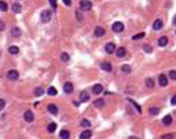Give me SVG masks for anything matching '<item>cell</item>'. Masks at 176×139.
Here are the masks:
<instances>
[{"label": "cell", "instance_id": "cell-9", "mask_svg": "<svg viewBox=\"0 0 176 139\" xmlns=\"http://www.w3.org/2000/svg\"><path fill=\"white\" fill-rule=\"evenodd\" d=\"M94 34L96 35V37H103L106 34V30L103 28V27H95V30H94Z\"/></svg>", "mask_w": 176, "mask_h": 139}, {"label": "cell", "instance_id": "cell-3", "mask_svg": "<svg viewBox=\"0 0 176 139\" xmlns=\"http://www.w3.org/2000/svg\"><path fill=\"white\" fill-rule=\"evenodd\" d=\"M123 28H125V26H123V23H121V22H117V23L113 25V31L114 33H122Z\"/></svg>", "mask_w": 176, "mask_h": 139}, {"label": "cell", "instance_id": "cell-30", "mask_svg": "<svg viewBox=\"0 0 176 139\" xmlns=\"http://www.w3.org/2000/svg\"><path fill=\"white\" fill-rule=\"evenodd\" d=\"M145 84H146L148 88H153V85H155V84H153V80H152V78H146Z\"/></svg>", "mask_w": 176, "mask_h": 139}, {"label": "cell", "instance_id": "cell-20", "mask_svg": "<svg viewBox=\"0 0 176 139\" xmlns=\"http://www.w3.org/2000/svg\"><path fill=\"white\" fill-rule=\"evenodd\" d=\"M96 108H102V107H104V99H98L96 101H95L94 104Z\"/></svg>", "mask_w": 176, "mask_h": 139}, {"label": "cell", "instance_id": "cell-28", "mask_svg": "<svg viewBox=\"0 0 176 139\" xmlns=\"http://www.w3.org/2000/svg\"><path fill=\"white\" fill-rule=\"evenodd\" d=\"M7 3L6 2H0V10H2V12H4V11H7Z\"/></svg>", "mask_w": 176, "mask_h": 139}, {"label": "cell", "instance_id": "cell-12", "mask_svg": "<svg viewBox=\"0 0 176 139\" xmlns=\"http://www.w3.org/2000/svg\"><path fill=\"white\" fill-rule=\"evenodd\" d=\"M47 111H49L50 113H53V115H56L58 112V108H57L56 104H49V105H47Z\"/></svg>", "mask_w": 176, "mask_h": 139}, {"label": "cell", "instance_id": "cell-24", "mask_svg": "<svg viewBox=\"0 0 176 139\" xmlns=\"http://www.w3.org/2000/svg\"><path fill=\"white\" fill-rule=\"evenodd\" d=\"M56 128H57V124H56V123H50V124L47 126V131H49V132H54Z\"/></svg>", "mask_w": 176, "mask_h": 139}, {"label": "cell", "instance_id": "cell-7", "mask_svg": "<svg viewBox=\"0 0 176 139\" xmlns=\"http://www.w3.org/2000/svg\"><path fill=\"white\" fill-rule=\"evenodd\" d=\"M104 50H106V53H107V54H113V53L115 51V45H114L113 42L107 43V45H106V47H104Z\"/></svg>", "mask_w": 176, "mask_h": 139}, {"label": "cell", "instance_id": "cell-26", "mask_svg": "<svg viewBox=\"0 0 176 139\" xmlns=\"http://www.w3.org/2000/svg\"><path fill=\"white\" fill-rule=\"evenodd\" d=\"M160 112V110H158V108L157 107H153V108H150V110H149V113L150 115H153V116H156V115Z\"/></svg>", "mask_w": 176, "mask_h": 139}, {"label": "cell", "instance_id": "cell-16", "mask_svg": "<svg viewBox=\"0 0 176 139\" xmlns=\"http://www.w3.org/2000/svg\"><path fill=\"white\" fill-rule=\"evenodd\" d=\"M117 56H118L119 58H123V57L126 56V49H125V47H118V49H117Z\"/></svg>", "mask_w": 176, "mask_h": 139}, {"label": "cell", "instance_id": "cell-38", "mask_svg": "<svg viewBox=\"0 0 176 139\" xmlns=\"http://www.w3.org/2000/svg\"><path fill=\"white\" fill-rule=\"evenodd\" d=\"M49 3L52 4L53 8H56V4H57V0H49Z\"/></svg>", "mask_w": 176, "mask_h": 139}, {"label": "cell", "instance_id": "cell-37", "mask_svg": "<svg viewBox=\"0 0 176 139\" xmlns=\"http://www.w3.org/2000/svg\"><path fill=\"white\" fill-rule=\"evenodd\" d=\"M144 50L148 51V53H150V51H152V47H150V46H148V45H145V46H144Z\"/></svg>", "mask_w": 176, "mask_h": 139}, {"label": "cell", "instance_id": "cell-29", "mask_svg": "<svg viewBox=\"0 0 176 139\" xmlns=\"http://www.w3.org/2000/svg\"><path fill=\"white\" fill-rule=\"evenodd\" d=\"M12 35H14V37H19V35H20V30H19L18 27H14V28H12Z\"/></svg>", "mask_w": 176, "mask_h": 139}, {"label": "cell", "instance_id": "cell-21", "mask_svg": "<svg viewBox=\"0 0 176 139\" xmlns=\"http://www.w3.org/2000/svg\"><path fill=\"white\" fill-rule=\"evenodd\" d=\"M167 43H168V38H167V37H161V38L158 39V45L161 46V47L167 46Z\"/></svg>", "mask_w": 176, "mask_h": 139}, {"label": "cell", "instance_id": "cell-36", "mask_svg": "<svg viewBox=\"0 0 176 139\" xmlns=\"http://www.w3.org/2000/svg\"><path fill=\"white\" fill-rule=\"evenodd\" d=\"M4 107H6V101L2 99V100H0V110H4Z\"/></svg>", "mask_w": 176, "mask_h": 139}, {"label": "cell", "instance_id": "cell-40", "mask_svg": "<svg viewBox=\"0 0 176 139\" xmlns=\"http://www.w3.org/2000/svg\"><path fill=\"white\" fill-rule=\"evenodd\" d=\"M62 2H64V4H65V5H68V7L72 4V2H70V0H62Z\"/></svg>", "mask_w": 176, "mask_h": 139}, {"label": "cell", "instance_id": "cell-8", "mask_svg": "<svg viewBox=\"0 0 176 139\" xmlns=\"http://www.w3.org/2000/svg\"><path fill=\"white\" fill-rule=\"evenodd\" d=\"M23 118H25V120H26V122H29V123H30V122H33V120H34V113L31 112V111H26V112H25V115H23Z\"/></svg>", "mask_w": 176, "mask_h": 139}, {"label": "cell", "instance_id": "cell-42", "mask_svg": "<svg viewBox=\"0 0 176 139\" xmlns=\"http://www.w3.org/2000/svg\"><path fill=\"white\" fill-rule=\"evenodd\" d=\"M172 23H173V25L176 26V15H175V16H173V20H172Z\"/></svg>", "mask_w": 176, "mask_h": 139}, {"label": "cell", "instance_id": "cell-19", "mask_svg": "<svg viewBox=\"0 0 176 139\" xmlns=\"http://www.w3.org/2000/svg\"><path fill=\"white\" fill-rule=\"evenodd\" d=\"M22 10V5L18 3V2H15L14 4H12V12H15V14H18L19 11Z\"/></svg>", "mask_w": 176, "mask_h": 139}, {"label": "cell", "instance_id": "cell-6", "mask_svg": "<svg viewBox=\"0 0 176 139\" xmlns=\"http://www.w3.org/2000/svg\"><path fill=\"white\" fill-rule=\"evenodd\" d=\"M64 92H65V93H72V92H73V84L69 82V81L64 84Z\"/></svg>", "mask_w": 176, "mask_h": 139}, {"label": "cell", "instance_id": "cell-13", "mask_svg": "<svg viewBox=\"0 0 176 139\" xmlns=\"http://www.w3.org/2000/svg\"><path fill=\"white\" fill-rule=\"evenodd\" d=\"M92 136V132L90 130H87V131H83L81 134H80V139H90Z\"/></svg>", "mask_w": 176, "mask_h": 139}, {"label": "cell", "instance_id": "cell-18", "mask_svg": "<svg viewBox=\"0 0 176 139\" xmlns=\"http://www.w3.org/2000/svg\"><path fill=\"white\" fill-rule=\"evenodd\" d=\"M160 28H163V20L157 19V20H155V23H153V30H160Z\"/></svg>", "mask_w": 176, "mask_h": 139}, {"label": "cell", "instance_id": "cell-25", "mask_svg": "<svg viewBox=\"0 0 176 139\" xmlns=\"http://www.w3.org/2000/svg\"><path fill=\"white\" fill-rule=\"evenodd\" d=\"M60 138H62V139H68L69 138V132L67 130H62L61 132H60Z\"/></svg>", "mask_w": 176, "mask_h": 139}, {"label": "cell", "instance_id": "cell-34", "mask_svg": "<svg viewBox=\"0 0 176 139\" xmlns=\"http://www.w3.org/2000/svg\"><path fill=\"white\" fill-rule=\"evenodd\" d=\"M81 126H83V127H90V126H91V123L88 122L87 119H83V120H81Z\"/></svg>", "mask_w": 176, "mask_h": 139}, {"label": "cell", "instance_id": "cell-35", "mask_svg": "<svg viewBox=\"0 0 176 139\" xmlns=\"http://www.w3.org/2000/svg\"><path fill=\"white\" fill-rule=\"evenodd\" d=\"M169 77L172 80H176V70H169Z\"/></svg>", "mask_w": 176, "mask_h": 139}, {"label": "cell", "instance_id": "cell-32", "mask_svg": "<svg viewBox=\"0 0 176 139\" xmlns=\"http://www.w3.org/2000/svg\"><path fill=\"white\" fill-rule=\"evenodd\" d=\"M131 70V68L129 66V65H122V72H125V73H129Z\"/></svg>", "mask_w": 176, "mask_h": 139}, {"label": "cell", "instance_id": "cell-27", "mask_svg": "<svg viewBox=\"0 0 176 139\" xmlns=\"http://www.w3.org/2000/svg\"><path fill=\"white\" fill-rule=\"evenodd\" d=\"M61 61H64V62H68V61H69V54H68V53H62V54H61Z\"/></svg>", "mask_w": 176, "mask_h": 139}, {"label": "cell", "instance_id": "cell-2", "mask_svg": "<svg viewBox=\"0 0 176 139\" xmlns=\"http://www.w3.org/2000/svg\"><path fill=\"white\" fill-rule=\"evenodd\" d=\"M80 8L83 11H90L92 8V3L90 0H81V2H80Z\"/></svg>", "mask_w": 176, "mask_h": 139}, {"label": "cell", "instance_id": "cell-33", "mask_svg": "<svg viewBox=\"0 0 176 139\" xmlns=\"http://www.w3.org/2000/svg\"><path fill=\"white\" fill-rule=\"evenodd\" d=\"M129 101H130V103H131V104H133V105L135 107V108H137V111H138V112H141V107H140V105H138L137 103H135V101H134V100H131V99H129Z\"/></svg>", "mask_w": 176, "mask_h": 139}, {"label": "cell", "instance_id": "cell-31", "mask_svg": "<svg viewBox=\"0 0 176 139\" xmlns=\"http://www.w3.org/2000/svg\"><path fill=\"white\" fill-rule=\"evenodd\" d=\"M144 37H145V33H140V34H137V35H134V37H133V41L141 39V38H144Z\"/></svg>", "mask_w": 176, "mask_h": 139}, {"label": "cell", "instance_id": "cell-10", "mask_svg": "<svg viewBox=\"0 0 176 139\" xmlns=\"http://www.w3.org/2000/svg\"><path fill=\"white\" fill-rule=\"evenodd\" d=\"M100 66H102L103 70H106V72H111V70H113V65H111L110 62H102Z\"/></svg>", "mask_w": 176, "mask_h": 139}, {"label": "cell", "instance_id": "cell-39", "mask_svg": "<svg viewBox=\"0 0 176 139\" xmlns=\"http://www.w3.org/2000/svg\"><path fill=\"white\" fill-rule=\"evenodd\" d=\"M171 104H172V105H176V95L172 96V99H171Z\"/></svg>", "mask_w": 176, "mask_h": 139}, {"label": "cell", "instance_id": "cell-17", "mask_svg": "<svg viewBox=\"0 0 176 139\" xmlns=\"http://www.w3.org/2000/svg\"><path fill=\"white\" fill-rule=\"evenodd\" d=\"M171 123H172V116L171 115H167V116L163 118V124L164 126H169Z\"/></svg>", "mask_w": 176, "mask_h": 139}, {"label": "cell", "instance_id": "cell-14", "mask_svg": "<svg viewBox=\"0 0 176 139\" xmlns=\"http://www.w3.org/2000/svg\"><path fill=\"white\" fill-rule=\"evenodd\" d=\"M88 100H90V96H88V93L85 90H81L80 92V101H88Z\"/></svg>", "mask_w": 176, "mask_h": 139}, {"label": "cell", "instance_id": "cell-15", "mask_svg": "<svg viewBox=\"0 0 176 139\" xmlns=\"http://www.w3.org/2000/svg\"><path fill=\"white\" fill-rule=\"evenodd\" d=\"M8 53L12 54V56H16V54H19V47H18V46H10V47H8Z\"/></svg>", "mask_w": 176, "mask_h": 139}, {"label": "cell", "instance_id": "cell-1", "mask_svg": "<svg viewBox=\"0 0 176 139\" xmlns=\"http://www.w3.org/2000/svg\"><path fill=\"white\" fill-rule=\"evenodd\" d=\"M50 19H52V11L45 10V11L41 12V22L42 23H49Z\"/></svg>", "mask_w": 176, "mask_h": 139}, {"label": "cell", "instance_id": "cell-23", "mask_svg": "<svg viewBox=\"0 0 176 139\" xmlns=\"http://www.w3.org/2000/svg\"><path fill=\"white\" fill-rule=\"evenodd\" d=\"M34 95H35V96H42V95H43V89H42L41 87H37V88L34 89Z\"/></svg>", "mask_w": 176, "mask_h": 139}, {"label": "cell", "instance_id": "cell-4", "mask_svg": "<svg viewBox=\"0 0 176 139\" xmlns=\"http://www.w3.org/2000/svg\"><path fill=\"white\" fill-rule=\"evenodd\" d=\"M7 77H8V80L15 81V80H18L19 73H18V70H8V72H7Z\"/></svg>", "mask_w": 176, "mask_h": 139}, {"label": "cell", "instance_id": "cell-22", "mask_svg": "<svg viewBox=\"0 0 176 139\" xmlns=\"http://www.w3.org/2000/svg\"><path fill=\"white\" fill-rule=\"evenodd\" d=\"M47 95L49 96H56L57 95V89H56L54 87H50L49 89H47Z\"/></svg>", "mask_w": 176, "mask_h": 139}, {"label": "cell", "instance_id": "cell-5", "mask_svg": "<svg viewBox=\"0 0 176 139\" xmlns=\"http://www.w3.org/2000/svg\"><path fill=\"white\" fill-rule=\"evenodd\" d=\"M158 84H160V87H167L168 85V77L165 74H160L158 76Z\"/></svg>", "mask_w": 176, "mask_h": 139}, {"label": "cell", "instance_id": "cell-41", "mask_svg": "<svg viewBox=\"0 0 176 139\" xmlns=\"http://www.w3.org/2000/svg\"><path fill=\"white\" fill-rule=\"evenodd\" d=\"M163 138H165V139H169V138H173L172 135H169V134H167V135H163Z\"/></svg>", "mask_w": 176, "mask_h": 139}, {"label": "cell", "instance_id": "cell-11", "mask_svg": "<svg viewBox=\"0 0 176 139\" xmlns=\"http://www.w3.org/2000/svg\"><path fill=\"white\" fill-rule=\"evenodd\" d=\"M92 92H94L95 95H99V93H102V92H103V87L100 85V84H96V85L92 87Z\"/></svg>", "mask_w": 176, "mask_h": 139}]
</instances>
